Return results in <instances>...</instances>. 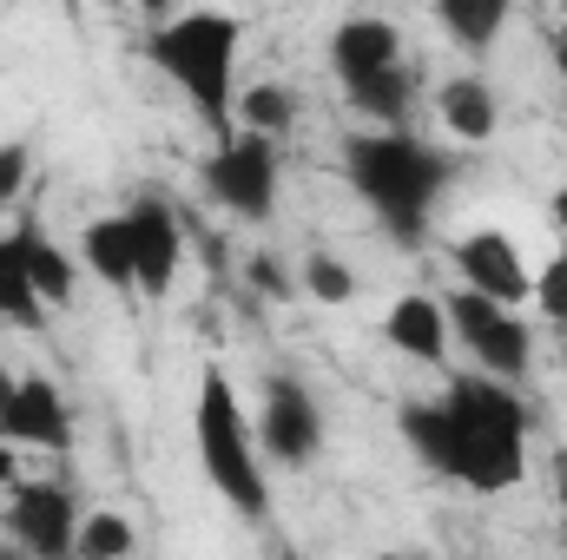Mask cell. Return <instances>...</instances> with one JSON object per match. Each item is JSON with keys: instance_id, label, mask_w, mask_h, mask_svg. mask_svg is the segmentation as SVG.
Wrapping results in <instances>:
<instances>
[{"instance_id": "6da1fadb", "label": "cell", "mask_w": 567, "mask_h": 560, "mask_svg": "<svg viewBox=\"0 0 567 560\" xmlns=\"http://www.w3.org/2000/svg\"><path fill=\"white\" fill-rule=\"evenodd\" d=\"M396 422H403V442L416 448V462L468 495H508L528 475V409H522L515 383H502L488 370L455 376L442 396L410 403Z\"/></svg>"}, {"instance_id": "7a4b0ae2", "label": "cell", "mask_w": 567, "mask_h": 560, "mask_svg": "<svg viewBox=\"0 0 567 560\" xmlns=\"http://www.w3.org/2000/svg\"><path fill=\"white\" fill-rule=\"evenodd\" d=\"M238 53H245V20L225 7H172L165 20H152L145 33V60L158 66L165 86L185 93V106L198 113V126L218 139L238 126Z\"/></svg>"}, {"instance_id": "3957f363", "label": "cell", "mask_w": 567, "mask_h": 560, "mask_svg": "<svg viewBox=\"0 0 567 560\" xmlns=\"http://www.w3.org/2000/svg\"><path fill=\"white\" fill-rule=\"evenodd\" d=\"M343 178L396 245H423L435 198L455 178V158L416 139L410 126H377V133L343 145Z\"/></svg>"}, {"instance_id": "277c9868", "label": "cell", "mask_w": 567, "mask_h": 560, "mask_svg": "<svg viewBox=\"0 0 567 560\" xmlns=\"http://www.w3.org/2000/svg\"><path fill=\"white\" fill-rule=\"evenodd\" d=\"M192 442H198V468L212 481V495L245 515V521H265L271 515V462L258 448V422L238 403L231 376L218 363L198 370V403H192Z\"/></svg>"}, {"instance_id": "5b68a950", "label": "cell", "mask_w": 567, "mask_h": 560, "mask_svg": "<svg viewBox=\"0 0 567 560\" xmlns=\"http://www.w3.org/2000/svg\"><path fill=\"white\" fill-rule=\"evenodd\" d=\"M278 178H284V139L251 133V126L218 133V145H212L205 165H198V185L212 191V205L231 211V218H245V225H271V211H278Z\"/></svg>"}, {"instance_id": "8992f818", "label": "cell", "mask_w": 567, "mask_h": 560, "mask_svg": "<svg viewBox=\"0 0 567 560\" xmlns=\"http://www.w3.org/2000/svg\"><path fill=\"white\" fill-rule=\"evenodd\" d=\"M442 310H449V336L475 356V370H488L502 383H522L528 376L535 330L522 323V303H495V297H482V290L462 283L455 297H442Z\"/></svg>"}, {"instance_id": "52a82bcc", "label": "cell", "mask_w": 567, "mask_h": 560, "mask_svg": "<svg viewBox=\"0 0 567 560\" xmlns=\"http://www.w3.org/2000/svg\"><path fill=\"white\" fill-rule=\"evenodd\" d=\"M7 508H0V528H7V541L20 548V554H40V560H60L73 554V535H80V495L66 488V481H13L7 495H0Z\"/></svg>"}, {"instance_id": "ba28073f", "label": "cell", "mask_w": 567, "mask_h": 560, "mask_svg": "<svg viewBox=\"0 0 567 560\" xmlns=\"http://www.w3.org/2000/svg\"><path fill=\"white\" fill-rule=\"evenodd\" d=\"M251 422H258L265 462H278V468H310L317 448H323V409H317V396L297 376H271L265 383V409Z\"/></svg>"}, {"instance_id": "9c48e42d", "label": "cell", "mask_w": 567, "mask_h": 560, "mask_svg": "<svg viewBox=\"0 0 567 560\" xmlns=\"http://www.w3.org/2000/svg\"><path fill=\"white\" fill-rule=\"evenodd\" d=\"M449 265H455V278L468 283V290H482V297H495V303H528V283L535 271L522 265V245L508 238V231H462L455 245H449Z\"/></svg>"}, {"instance_id": "30bf717a", "label": "cell", "mask_w": 567, "mask_h": 560, "mask_svg": "<svg viewBox=\"0 0 567 560\" xmlns=\"http://www.w3.org/2000/svg\"><path fill=\"white\" fill-rule=\"evenodd\" d=\"M0 435L20 442V448H47V455H66L73 448V403L60 396L53 376H20L13 396L0 403Z\"/></svg>"}, {"instance_id": "8fae6325", "label": "cell", "mask_w": 567, "mask_h": 560, "mask_svg": "<svg viewBox=\"0 0 567 560\" xmlns=\"http://www.w3.org/2000/svg\"><path fill=\"white\" fill-rule=\"evenodd\" d=\"M390 66H403V33H396V20H383V13H350V20L330 27V73H337L343 86H363V80H377V73H390Z\"/></svg>"}, {"instance_id": "7c38bea8", "label": "cell", "mask_w": 567, "mask_h": 560, "mask_svg": "<svg viewBox=\"0 0 567 560\" xmlns=\"http://www.w3.org/2000/svg\"><path fill=\"white\" fill-rule=\"evenodd\" d=\"M126 225H133V258H140V297H165L185 265V231H178L172 205L140 198V205H126Z\"/></svg>"}, {"instance_id": "4fadbf2b", "label": "cell", "mask_w": 567, "mask_h": 560, "mask_svg": "<svg viewBox=\"0 0 567 560\" xmlns=\"http://www.w3.org/2000/svg\"><path fill=\"white\" fill-rule=\"evenodd\" d=\"M383 343L403 350L410 363H442L449 343H455V336H449V310H442V297H423V290L396 297L390 317H383Z\"/></svg>"}, {"instance_id": "5bb4252c", "label": "cell", "mask_w": 567, "mask_h": 560, "mask_svg": "<svg viewBox=\"0 0 567 560\" xmlns=\"http://www.w3.org/2000/svg\"><path fill=\"white\" fill-rule=\"evenodd\" d=\"M80 265L106 283V290L140 297V258H133V225H126V211L93 218V225L80 231Z\"/></svg>"}, {"instance_id": "9a60e30c", "label": "cell", "mask_w": 567, "mask_h": 560, "mask_svg": "<svg viewBox=\"0 0 567 560\" xmlns=\"http://www.w3.org/2000/svg\"><path fill=\"white\" fill-rule=\"evenodd\" d=\"M435 113H442V126H449L462 145L495 139V126H502L495 86H488L482 73H455V80H442V86H435Z\"/></svg>"}, {"instance_id": "2e32d148", "label": "cell", "mask_w": 567, "mask_h": 560, "mask_svg": "<svg viewBox=\"0 0 567 560\" xmlns=\"http://www.w3.org/2000/svg\"><path fill=\"white\" fill-rule=\"evenodd\" d=\"M508 13H515V0H435L442 33H449L468 60L495 53V40L508 33Z\"/></svg>"}, {"instance_id": "e0dca14e", "label": "cell", "mask_w": 567, "mask_h": 560, "mask_svg": "<svg viewBox=\"0 0 567 560\" xmlns=\"http://www.w3.org/2000/svg\"><path fill=\"white\" fill-rule=\"evenodd\" d=\"M13 245H20V258H27V278L40 283V297L60 310V303H73V258L53 245V231L40 225V218H20L13 225Z\"/></svg>"}, {"instance_id": "ac0fdd59", "label": "cell", "mask_w": 567, "mask_h": 560, "mask_svg": "<svg viewBox=\"0 0 567 560\" xmlns=\"http://www.w3.org/2000/svg\"><path fill=\"white\" fill-rule=\"evenodd\" d=\"M47 297H40V283L27 278V258H20V245H13V231L0 238V323H20V330H47Z\"/></svg>"}, {"instance_id": "d6986e66", "label": "cell", "mask_w": 567, "mask_h": 560, "mask_svg": "<svg viewBox=\"0 0 567 560\" xmlns=\"http://www.w3.org/2000/svg\"><path fill=\"white\" fill-rule=\"evenodd\" d=\"M350 93V106L357 113H370L377 126H410V66H390V73H377V80H363V86H343Z\"/></svg>"}, {"instance_id": "ffe728a7", "label": "cell", "mask_w": 567, "mask_h": 560, "mask_svg": "<svg viewBox=\"0 0 567 560\" xmlns=\"http://www.w3.org/2000/svg\"><path fill=\"white\" fill-rule=\"evenodd\" d=\"M140 548V528L113 508H86L80 515V535H73V560H120Z\"/></svg>"}, {"instance_id": "44dd1931", "label": "cell", "mask_w": 567, "mask_h": 560, "mask_svg": "<svg viewBox=\"0 0 567 560\" xmlns=\"http://www.w3.org/2000/svg\"><path fill=\"white\" fill-rule=\"evenodd\" d=\"M238 126H251V133H271V139H290V126H297V93L290 86H245L238 93Z\"/></svg>"}, {"instance_id": "7402d4cb", "label": "cell", "mask_w": 567, "mask_h": 560, "mask_svg": "<svg viewBox=\"0 0 567 560\" xmlns=\"http://www.w3.org/2000/svg\"><path fill=\"white\" fill-rule=\"evenodd\" d=\"M303 297L343 310V303H357V271H350L343 258H330V251H310V258H303Z\"/></svg>"}, {"instance_id": "603a6c76", "label": "cell", "mask_w": 567, "mask_h": 560, "mask_svg": "<svg viewBox=\"0 0 567 560\" xmlns=\"http://www.w3.org/2000/svg\"><path fill=\"white\" fill-rule=\"evenodd\" d=\"M528 297H535V310L555 323V330H567V251H555L542 271H535V283H528Z\"/></svg>"}, {"instance_id": "cb8c5ba5", "label": "cell", "mask_w": 567, "mask_h": 560, "mask_svg": "<svg viewBox=\"0 0 567 560\" xmlns=\"http://www.w3.org/2000/svg\"><path fill=\"white\" fill-rule=\"evenodd\" d=\"M33 178V139H0V205H13Z\"/></svg>"}, {"instance_id": "d4e9b609", "label": "cell", "mask_w": 567, "mask_h": 560, "mask_svg": "<svg viewBox=\"0 0 567 560\" xmlns=\"http://www.w3.org/2000/svg\"><path fill=\"white\" fill-rule=\"evenodd\" d=\"M13 481H20V442H7V435H0V495H7Z\"/></svg>"}, {"instance_id": "484cf974", "label": "cell", "mask_w": 567, "mask_h": 560, "mask_svg": "<svg viewBox=\"0 0 567 560\" xmlns=\"http://www.w3.org/2000/svg\"><path fill=\"white\" fill-rule=\"evenodd\" d=\"M258 283H265L271 297H284V290H290V278H284V271L271 265V258H258Z\"/></svg>"}, {"instance_id": "4316f807", "label": "cell", "mask_w": 567, "mask_h": 560, "mask_svg": "<svg viewBox=\"0 0 567 560\" xmlns=\"http://www.w3.org/2000/svg\"><path fill=\"white\" fill-rule=\"evenodd\" d=\"M133 7H140L145 20H165V13H172V7H178V0H133Z\"/></svg>"}, {"instance_id": "83f0119b", "label": "cell", "mask_w": 567, "mask_h": 560, "mask_svg": "<svg viewBox=\"0 0 567 560\" xmlns=\"http://www.w3.org/2000/svg\"><path fill=\"white\" fill-rule=\"evenodd\" d=\"M555 73H561V86H567V27L555 33Z\"/></svg>"}, {"instance_id": "f1b7e54d", "label": "cell", "mask_w": 567, "mask_h": 560, "mask_svg": "<svg viewBox=\"0 0 567 560\" xmlns=\"http://www.w3.org/2000/svg\"><path fill=\"white\" fill-rule=\"evenodd\" d=\"M13 383H20V376H13V370H7V363H0V403H7V396H13Z\"/></svg>"}]
</instances>
